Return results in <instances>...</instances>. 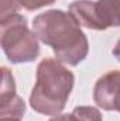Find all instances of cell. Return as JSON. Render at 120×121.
I'll return each mask as SVG.
<instances>
[{"mask_svg": "<svg viewBox=\"0 0 120 121\" xmlns=\"http://www.w3.org/2000/svg\"><path fill=\"white\" fill-rule=\"evenodd\" d=\"M0 121H20V120H16V118H0Z\"/></svg>", "mask_w": 120, "mask_h": 121, "instance_id": "14", "label": "cell"}, {"mask_svg": "<svg viewBox=\"0 0 120 121\" xmlns=\"http://www.w3.org/2000/svg\"><path fill=\"white\" fill-rule=\"evenodd\" d=\"M71 114L74 116L75 121H103L100 111L95 107H89V106L75 107Z\"/></svg>", "mask_w": 120, "mask_h": 121, "instance_id": "8", "label": "cell"}, {"mask_svg": "<svg viewBox=\"0 0 120 121\" xmlns=\"http://www.w3.org/2000/svg\"><path fill=\"white\" fill-rule=\"evenodd\" d=\"M116 111L120 113V82L117 86V94H116Z\"/></svg>", "mask_w": 120, "mask_h": 121, "instance_id": "13", "label": "cell"}, {"mask_svg": "<svg viewBox=\"0 0 120 121\" xmlns=\"http://www.w3.org/2000/svg\"><path fill=\"white\" fill-rule=\"evenodd\" d=\"M119 82L120 70H110L97 79L93 89V99L97 107L107 111H116V94Z\"/></svg>", "mask_w": 120, "mask_h": 121, "instance_id": "5", "label": "cell"}, {"mask_svg": "<svg viewBox=\"0 0 120 121\" xmlns=\"http://www.w3.org/2000/svg\"><path fill=\"white\" fill-rule=\"evenodd\" d=\"M113 56L120 62V39L116 42V45H115V48H113Z\"/></svg>", "mask_w": 120, "mask_h": 121, "instance_id": "12", "label": "cell"}, {"mask_svg": "<svg viewBox=\"0 0 120 121\" xmlns=\"http://www.w3.org/2000/svg\"><path fill=\"white\" fill-rule=\"evenodd\" d=\"M55 0H20V4L21 7H24L26 10L28 11H34V10H38L44 6H50L52 4Z\"/></svg>", "mask_w": 120, "mask_h": 121, "instance_id": "10", "label": "cell"}, {"mask_svg": "<svg viewBox=\"0 0 120 121\" xmlns=\"http://www.w3.org/2000/svg\"><path fill=\"white\" fill-rule=\"evenodd\" d=\"M95 13L102 30L120 27V0H96Z\"/></svg>", "mask_w": 120, "mask_h": 121, "instance_id": "7", "label": "cell"}, {"mask_svg": "<svg viewBox=\"0 0 120 121\" xmlns=\"http://www.w3.org/2000/svg\"><path fill=\"white\" fill-rule=\"evenodd\" d=\"M26 113V103L17 96L13 73L3 66L1 68V89H0V118L21 120Z\"/></svg>", "mask_w": 120, "mask_h": 121, "instance_id": "4", "label": "cell"}, {"mask_svg": "<svg viewBox=\"0 0 120 121\" xmlns=\"http://www.w3.org/2000/svg\"><path fill=\"white\" fill-rule=\"evenodd\" d=\"M32 31L42 44L52 48L62 63L76 66L88 55V38L71 13L62 10L41 13L32 21Z\"/></svg>", "mask_w": 120, "mask_h": 121, "instance_id": "1", "label": "cell"}, {"mask_svg": "<svg viewBox=\"0 0 120 121\" xmlns=\"http://www.w3.org/2000/svg\"><path fill=\"white\" fill-rule=\"evenodd\" d=\"M69 13L79 23L81 27H86L90 30L103 31L100 23L95 13V1L92 0H75L69 4Z\"/></svg>", "mask_w": 120, "mask_h": 121, "instance_id": "6", "label": "cell"}, {"mask_svg": "<svg viewBox=\"0 0 120 121\" xmlns=\"http://www.w3.org/2000/svg\"><path fill=\"white\" fill-rule=\"evenodd\" d=\"M50 121H75L72 114H57V116H52Z\"/></svg>", "mask_w": 120, "mask_h": 121, "instance_id": "11", "label": "cell"}, {"mask_svg": "<svg viewBox=\"0 0 120 121\" xmlns=\"http://www.w3.org/2000/svg\"><path fill=\"white\" fill-rule=\"evenodd\" d=\"M75 76L58 59H42L37 66V82L30 94L31 108L44 116H57L65 108Z\"/></svg>", "mask_w": 120, "mask_h": 121, "instance_id": "2", "label": "cell"}, {"mask_svg": "<svg viewBox=\"0 0 120 121\" xmlns=\"http://www.w3.org/2000/svg\"><path fill=\"white\" fill-rule=\"evenodd\" d=\"M0 42L11 63L31 62L40 54L37 35L28 28L26 17L20 14L0 20Z\"/></svg>", "mask_w": 120, "mask_h": 121, "instance_id": "3", "label": "cell"}, {"mask_svg": "<svg viewBox=\"0 0 120 121\" xmlns=\"http://www.w3.org/2000/svg\"><path fill=\"white\" fill-rule=\"evenodd\" d=\"M20 7V0H0V20L17 14Z\"/></svg>", "mask_w": 120, "mask_h": 121, "instance_id": "9", "label": "cell"}]
</instances>
